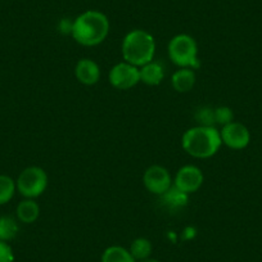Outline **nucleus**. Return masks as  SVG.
I'll list each match as a JSON object with an SVG mask.
<instances>
[{"label":"nucleus","mask_w":262,"mask_h":262,"mask_svg":"<svg viewBox=\"0 0 262 262\" xmlns=\"http://www.w3.org/2000/svg\"><path fill=\"white\" fill-rule=\"evenodd\" d=\"M111 24L103 12L90 9L82 12L72 22L71 36L82 47H97L107 39Z\"/></svg>","instance_id":"nucleus-1"},{"label":"nucleus","mask_w":262,"mask_h":262,"mask_svg":"<svg viewBox=\"0 0 262 262\" xmlns=\"http://www.w3.org/2000/svg\"><path fill=\"white\" fill-rule=\"evenodd\" d=\"M223 145L220 131L215 126H193L181 138V147L189 156L205 160L215 156Z\"/></svg>","instance_id":"nucleus-2"},{"label":"nucleus","mask_w":262,"mask_h":262,"mask_svg":"<svg viewBox=\"0 0 262 262\" xmlns=\"http://www.w3.org/2000/svg\"><path fill=\"white\" fill-rule=\"evenodd\" d=\"M121 54L125 62L142 67L155 59L156 40L150 32L134 29L125 35L121 42Z\"/></svg>","instance_id":"nucleus-3"},{"label":"nucleus","mask_w":262,"mask_h":262,"mask_svg":"<svg viewBox=\"0 0 262 262\" xmlns=\"http://www.w3.org/2000/svg\"><path fill=\"white\" fill-rule=\"evenodd\" d=\"M167 54L171 62L179 69H198V44L195 39L188 34L175 35L168 41Z\"/></svg>","instance_id":"nucleus-4"},{"label":"nucleus","mask_w":262,"mask_h":262,"mask_svg":"<svg viewBox=\"0 0 262 262\" xmlns=\"http://www.w3.org/2000/svg\"><path fill=\"white\" fill-rule=\"evenodd\" d=\"M49 184V178L45 172L44 168L39 166H30L26 167L16 181V186L18 193L25 198L35 200L37 196L41 195L48 188Z\"/></svg>","instance_id":"nucleus-5"},{"label":"nucleus","mask_w":262,"mask_h":262,"mask_svg":"<svg viewBox=\"0 0 262 262\" xmlns=\"http://www.w3.org/2000/svg\"><path fill=\"white\" fill-rule=\"evenodd\" d=\"M108 80L115 89H133L140 82L139 67L122 60L111 69L110 74H108Z\"/></svg>","instance_id":"nucleus-6"},{"label":"nucleus","mask_w":262,"mask_h":262,"mask_svg":"<svg viewBox=\"0 0 262 262\" xmlns=\"http://www.w3.org/2000/svg\"><path fill=\"white\" fill-rule=\"evenodd\" d=\"M145 189L155 195H162L173 185L170 171L161 165H152L143 175Z\"/></svg>","instance_id":"nucleus-7"},{"label":"nucleus","mask_w":262,"mask_h":262,"mask_svg":"<svg viewBox=\"0 0 262 262\" xmlns=\"http://www.w3.org/2000/svg\"><path fill=\"white\" fill-rule=\"evenodd\" d=\"M223 144L234 150H241L248 147L251 142V133L244 123L233 122L223 126L220 130Z\"/></svg>","instance_id":"nucleus-8"},{"label":"nucleus","mask_w":262,"mask_h":262,"mask_svg":"<svg viewBox=\"0 0 262 262\" xmlns=\"http://www.w3.org/2000/svg\"><path fill=\"white\" fill-rule=\"evenodd\" d=\"M203 181H205V175L198 166L185 165L179 168L176 172L173 186L180 189L184 193L191 194L200 190L201 186L203 185Z\"/></svg>","instance_id":"nucleus-9"},{"label":"nucleus","mask_w":262,"mask_h":262,"mask_svg":"<svg viewBox=\"0 0 262 262\" xmlns=\"http://www.w3.org/2000/svg\"><path fill=\"white\" fill-rule=\"evenodd\" d=\"M100 67L94 59L81 58L75 66V77L77 81L86 86L95 85L100 80Z\"/></svg>","instance_id":"nucleus-10"},{"label":"nucleus","mask_w":262,"mask_h":262,"mask_svg":"<svg viewBox=\"0 0 262 262\" xmlns=\"http://www.w3.org/2000/svg\"><path fill=\"white\" fill-rule=\"evenodd\" d=\"M140 82L148 85V86H157L165 79V69L161 62L150 60L147 64L139 67Z\"/></svg>","instance_id":"nucleus-11"},{"label":"nucleus","mask_w":262,"mask_h":262,"mask_svg":"<svg viewBox=\"0 0 262 262\" xmlns=\"http://www.w3.org/2000/svg\"><path fill=\"white\" fill-rule=\"evenodd\" d=\"M196 75L193 69H179L171 77V85L178 93H189L194 88Z\"/></svg>","instance_id":"nucleus-12"},{"label":"nucleus","mask_w":262,"mask_h":262,"mask_svg":"<svg viewBox=\"0 0 262 262\" xmlns=\"http://www.w3.org/2000/svg\"><path fill=\"white\" fill-rule=\"evenodd\" d=\"M161 202L165 207H167L171 211H178L185 207L189 202V194L184 193L176 186H171L166 193L160 195Z\"/></svg>","instance_id":"nucleus-13"},{"label":"nucleus","mask_w":262,"mask_h":262,"mask_svg":"<svg viewBox=\"0 0 262 262\" xmlns=\"http://www.w3.org/2000/svg\"><path fill=\"white\" fill-rule=\"evenodd\" d=\"M17 219L24 224H32L39 219L40 207L35 200L25 198L22 202L18 203L16 210Z\"/></svg>","instance_id":"nucleus-14"},{"label":"nucleus","mask_w":262,"mask_h":262,"mask_svg":"<svg viewBox=\"0 0 262 262\" xmlns=\"http://www.w3.org/2000/svg\"><path fill=\"white\" fill-rule=\"evenodd\" d=\"M100 262H138L128 249L121 246H111L102 253Z\"/></svg>","instance_id":"nucleus-15"},{"label":"nucleus","mask_w":262,"mask_h":262,"mask_svg":"<svg viewBox=\"0 0 262 262\" xmlns=\"http://www.w3.org/2000/svg\"><path fill=\"white\" fill-rule=\"evenodd\" d=\"M130 253L133 254L137 261H143V259H147L149 258L150 254H152L153 251V246H152V242L147 238H137L133 241L131 243L130 248H128Z\"/></svg>","instance_id":"nucleus-16"},{"label":"nucleus","mask_w":262,"mask_h":262,"mask_svg":"<svg viewBox=\"0 0 262 262\" xmlns=\"http://www.w3.org/2000/svg\"><path fill=\"white\" fill-rule=\"evenodd\" d=\"M19 231L18 223L12 216H0V241L7 242L14 239Z\"/></svg>","instance_id":"nucleus-17"},{"label":"nucleus","mask_w":262,"mask_h":262,"mask_svg":"<svg viewBox=\"0 0 262 262\" xmlns=\"http://www.w3.org/2000/svg\"><path fill=\"white\" fill-rule=\"evenodd\" d=\"M16 190V181L11 176L0 175V206L8 203L14 196Z\"/></svg>","instance_id":"nucleus-18"},{"label":"nucleus","mask_w":262,"mask_h":262,"mask_svg":"<svg viewBox=\"0 0 262 262\" xmlns=\"http://www.w3.org/2000/svg\"><path fill=\"white\" fill-rule=\"evenodd\" d=\"M194 118L200 126H213L216 123L215 112H213V108L210 107L200 108L194 115Z\"/></svg>","instance_id":"nucleus-19"},{"label":"nucleus","mask_w":262,"mask_h":262,"mask_svg":"<svg viewBox=\"0 0 262 262\" xmlns=\"http://www.w3.org/2000/svg\"><path fill=\"white\" fill-rule=\"evenodd\" d=\"M213 112H215V122L221 125V127L234 121V112L228 105H220V107L213 108Z\"/></svg>","instance_id":"nucleus-20"},{"label":"nucleus","mask_w":262,"mask_h":262,"mask_svg":"<svg viewBox=\"0 0 262 262\" xmlns=\"http://www.w3.org/2000/svg\"><path fill=\"white\" fill-rule=\"evenodd\" d=\"M0 262H14V253L7 242L0 241Z\"/></svg>","instance_id":"nucleus-21"},{"label":"nucleus","mask_w":262,"mask_h":262,"mask_svg":"<svg viewBox=\"0 0 262 262\" xmlns=\"http://www.w3.org/2000/svg\"><path fill=\"white\" fill-rule=\"evenodd\" d=\"M74 22V21H72ZM72 22L69 19H62L59 22V31L62 34H71L72 32Z\"/></svg>","instance_id":"nucleus-22"},{"label":"nucleus","mask_w":262,"mask_h":262,"mask_svg":"<svg viewBox=\"0 0 262 262\" xmlns=\"http://www.w3.org/2000/svg\"><path fill=\"white\" fill-rule=\"evenodd\" d=\"M139 262H161V261H158V259H156V258H152V257H149V258H147V259H143V261H139Z\"/></svg>","instance_id":"nucleus-23"}]
</instances>
